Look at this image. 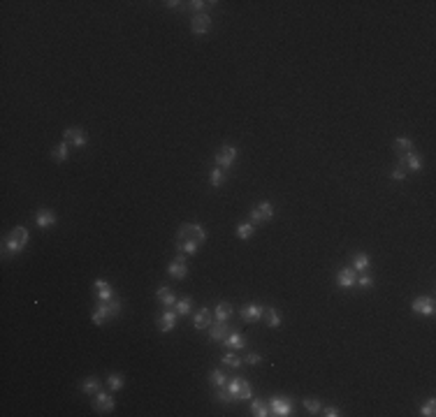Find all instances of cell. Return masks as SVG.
<instances>
[{
    "label": "cell",
    "mask_w": 436,
    "mask_h": 417,
    "mask_svg": "<svg viewBox=\"0 0 436 417\" xmlns=\"http://www.w3.org/2000/svg\"><path fill=\"white\" fill-rule=\"evenodd\" d=\"M250 410H253V415H255V417H267V415H269V403L255 399V401L250 403Z\"/></svg>",
    "instance_id": "cell-28"
},
{
    "label": "cell",
    "mask_w": 436,
    "mask_h": 417,
    "mask_svg": "<svg viewBox=\"0 0 436 417\" xmlns=\"http://www.w3.org/2000/svg\"><path fill=\"white\" fill-rule=\"evenodd\" d=\"M274 218V206L272 202H260V204L250 211V225L257 227V225H265V223H269V220Z\"/></svg>",
    "instance_id": "cell-4"
},
{
    "label": "cell",
    "mask_w": 436,
    "mask_h": 417,
    "mask_svg": "<svg viewBox=\"0 0 436 417\" xmlns=\"http://www.w3.org/2000/svg\"><path fill=\"white\" fill-rule=\"evenodd\" d=\"M355 285H360L362 290H372V288H374V278L369 274H362L358 281H355Z\"/></svg>",
    "instance_id": "cell-37"
},
{
    "label": "cell",
    "mask_w": 436,
    "mask_h": 417,
    "mask_svg": "<svg viewBox=\"0 0 436 417\" xmlns=\"http://www.w3.org/2000/svg\"><path fill=\"white\" fill-rule=\"evenodd\" d=\"M304 408L309 413H320V403L315 401V399H304Z\"/></svg>",
    "instance_id": "cell-42"
},
{
    "label": "cell",
    "mask_w": 436,
    "mask_h": 417,
    "mask_svg": "<svg viewBox=\"0 0 436 417\" xmlns=\"http://www.w3.org/2000/svg\"><path fill=\"white\" fill-rule=\"evenodd\" d=\"M221 361H223V366H228V368H239L244 364V359L242 357H237L235 353H225L221 357Z\"/></svg>",
    "instance_id": "cell-27"
},
{
    "label": "cell",
    "mask_w": 436,
    "mask_h": 417,
    "mask_svg": "<svg viewBox=\"0 0 436 417\" xmlns=\"http://www.w3.org/2000/svg\"><path fill=\"white\" fill-rule=\"evenodd\" d=\"M262 361V355H257V353H250L244 357V364H249V366H255V364H260Z\"/></svg>",
    "instance_id": "cell-41"
},
{
    "label": "cell",
    "mask_w": 436,
    "mask_h": 417,
    "mask_svg": "<svg viewBox=\"0 0 436 417\" xmlns=\"http://www.w3.org/2000/svg\"><path fill=\"white\" fill-rule=\"evenodd\" d=\"M121 313V301L119 299H112V301H98V306H95V311L91 313V322L93 325H105L107 320L116 318Z\"/></svg>",
    "instance_id": "cell-2"
},
{
    "label": "cell",
    "mask_w": 436,
    "mask_h": 417,
    "mask_svg": "<svg viewBox=\"0 0 436 417\" xmlns=\"http://www.w3.org/2000/svg\"><path fill=\"white\" fill-rule=\"evenodd\" d=\"M420 415H425V417H434L436 415V399H429V401L422 406Z\"/></svg>",
    "instance_id": "cell-36"
},
{
    "label": "cell",
    "mask_w": 436,
    "mask_h": 417,
    "mask_svg": "<svg viewBox=\"0 0 436 417\" xmlns=\"http://www.w3.org/2000/svg\"><path fill=\"white\" fill-rule=\"evenodd\" d=\"M177 318H179V313L177 311H165L163 315H158V329L163 334H167V332H172L174 327H177Z\"/></svg>",
    "instance_id": "cell-13"
},
{
    "label": "cell",
    "mask_w": 436,
    "mask_h": 417,
    "mask_svg": "<svg viewBox=\"0 0 436 417\" xmlns=\"http://www.w3.org/2000/svg\"><path fill=\"white\" fill-rule=\"evenodd\" d=\"M262 320H265L267 327H272V329L281 327V313L276 311V308H265V311H262Z\"/></svg>",
    "instance_id": "cell-25"
},
{
    "label": "cell",
    "mask_w": 436,
    "mask_h": 417,
    "mask_svg": "<svg viewBox=\"0 0 436 417\" xmlns=\"http://www.w3.org/2000/svg\"><path fill=\"white\" fill-rule=\"evenodd\" d=\"M239 389H242V378H232V380L228 382V392L237 399V396H239Z\"/></svg>",
    "instance_id": "cell-40"
},
{
    "label": "cell",
    "mask_w": 436,
    "mask_h": 417,
    "mask_svg": "<svg viewBox=\"0 0 436 417\" xmlns=\"http://www.w3.org/2000/svg\"><path fill=\"white\" fill-rule=\"evenodd\" d=\"M253 232H255V227L250 225V223H242V225H237V237H239V239H250V237H253Z\"/></svg>",
    "instance_id": "cell-30"
},
{
    "label": "cell",
    "mask_w": 436,
    "mask_h": 417,
    "mask_svg": "<svg viewBox=\"0 0 436 417\" xmlns=\"http://www.w3.org/2000/svg\"><path fill=\"white\" fill-rule=\"evenodd\" d=\"M67 156H70V144H67V142H61L58 146H54V149H51V160H56V163L67 160Z\"/></svg>",
    "instance_id": "cell-23"
},
{
    "label": "cell",
    "mask_w": 436,
    "mask_h": 417,
    "mask_svg": "<svg viewBox=\"0 0 436 417\" xmlns=\"http://www.w3.org/2000/svg\"><path fill=\"white\" fill-rule=\"evenodd\" d=\"M322 415H325V417H336V415H339V408H334V406H327V408L322 410Z\"/></svg>",
    "instance_id": "cell-44"
},
{
    "label": "cell",
    "mask_w": 436,
    "mask_h": 417,
    "mask_svg": "<svg viewBox=\"0 0 436 417\" xmlns=\"http://www.w3.org/2000/svg\"><path fill=\"white\" fill-rule=\"evenodd\" d=\"M100 389H102V382L98 378H88V380L81 382V392L84 394H98Z\"/></svg>",
    "instance_id": "cell-26"
},
{
    "label": "cell",
    "mask_w": 436,
    "mask_h": 417,
    "mask_svg": "<svg viewBox=\"0 0 436 417\" xmlns=\"http://www.w3.org/2000/svg\"><path fill=\"white\" fill-rule=\"evenodd\" d=\"M394 151H397L399 156H411V153H415L413 142H411L408 137H397V139H394Z\"/></svg>",
    "instance_id": "cell-21"
},
{
    "label": "cell",
    "mask_w": 436,
    "mask_h": 417,
    "mask_svg": "<svg viewBox=\"0 0 436 417\" xmlns=\"http://www.w3.org/2000/svg\"><path fill=\"white\" fill-rule=\"evenodd\" d=\"M207 241V230L197 223H186L177 232V248L184 255H195Z\"/></svg>",
    "instance_id": "cell-1"
},
{
    "label": "cell",
    "mask_w": 436,
    "mask_h": 417,
    "mask_svg": "<svg viewBox=\"0 0 436 417\" xmlns=\"http://www.w3.org/2000/svg\"><path fill=\"white\" fill-rule=\"evenodd\" d=\"M125 385V378H123L121 373H112V375H107V387L112 389V392H119V389Z\"/></svg>",
    "instance_id": "cell-29"
},
{
    "label": "cell",
    "mask_w": 436,
    "mask_h": 417,
    "mask_svg": "<svg viewBox=\"0 0 436 417\" xmlns=\"http://www.w3.org/2000/svg\"><path fill=\"white\" fill-rule=\"evenodd\" d=\"M56 223V216L49 211V209H40L35 216V225L37 227H42V230H47V227H51Z\"/></svg>",
    "instance_id": "cell-19"
},
{
    "label": "cell",
    "mask_w": 436,
    "mask_h": 417,
    "mask_svg": "<svg viewBox=\"0 0 436 417\" xmlns=\"http://www.w3.org/2000/svg\"><path fill=\"white\" fill-rule=\"evenodd\" d=\"M262 311H265V306L249 304V306H244L242 311H239V315H242L244 322H255V320H262Z\"/></svg>",
    "instance_id": "cell-14"
},
{
    "label": "cell",
    "mask_w": 436,
    "mask_h": 417,
    "mask_svg": "<svg viewBox=\"0 0 436 417\" xmlns=\"http://www.w3.org/2000/svg\"><path fill=\"white\" fill-rule=\"evenodd\" d=\"M250 396H253V387H250V382L249 380H242V389H239L237 401H249Z\"/></svg>",
    "instance_id": "cell-33"
},
{
    "label": "cell",
    "mask_w": 436,
    "mask_h": 417,
    "mask_svg": "<svg viewBox=\"0 0 436 417\" xmlns=\"http://www.w3.org/2000/svg\"><path fill=\"white\" fill-rule=\"evenodd\" d=\"M209 183L214 185V188H221V185L225 183V172H223L221 167H216V170L211 172V177H209Z\"/></svg>",
    "instance_id": "cell-31"
},
{
    "label": "cell",
    "mask_w": 436,
    "mask_h": 417,
    "mask_svg": "<svg viewBox=\"0 0 436 417\" xmlns=\"http://www.w3.org/2000/svg\"><path fill=\"white\" fill-rule=\"evenodd\" d=\"M156 297H158V301H160L163 306L177 304V295H174L170 288H158V290H156Z\"/></svg>",
    "instance_id": "cell-24"
},
{
    "label": "cell",
    "mask_w": 436,
    "mask_h": 417,
    "mask_svg": "<svg viewBox=\"0 0 436 417\" xmlns=\"http://www.w3.org/2000/svg\"><path fill=\"white\" fill-rule=\"evenodd\" d=\"M214 313L209 311V308H200V311L195 313V318H193V327L195 329H209L211 327V322H214Z\"/></svg>",
    "instance_id": "cell-16"
},
{
    "label": "cell",
    "mask_w": 436,
    "mask_h": 417,
    "mask_svg": "<svg viewBox=\"0 0 436 417\" xmlns=\"http://www.w3.org/2000/svg\"><path fill=\"white\" fill-rule=\"evenodd\" d=\"M390 177H392L394 181H401V179H406V167H404V163L394 165V170L390 172Z\"/></svg>",
    "instance_id": "cell-39"
},
{
    "label": "cell",
    "mask_w": 436,
    "mask_h": 417,
    "mask_svg": "<svg viewBox=\"0 0 436 417\" xmlns=\"http://www.w3.org/2000/svg\"><path fill=\"white\" fill-rule=\"evenodd\" d=\"M114 399H112V394H107V392H98V394H93V401H91V408L95 410V413H100V415H105V413H112L114 410Z\"/></svg>",
    "instance_id": "cell-5"
},
{
    "label": "cell",
    "mask_w": 436,
    "mask_h": 417,
    "mask_svg": "<svg viewBox=\"0 0 436 417\" xmlns=\"http://www.w3.org/2000/svg\"><path fill=\"white\" fill-rule=\"evenodd\" d=\"M230 334V327L228 322H211V327H209V339L211 341H218V343H223V339Z\"/></svg>",
    "instance_id": "cell-17"
},
{
    "label": "cell",
    "mask_w": 436,
    "mask_h": 417,
    "mask_svg": "<svg viewBox=\"0 0 436 417\" xmlns=\"http://www.w3.org/2000/svg\"><path fill=\"white\" fill-rule=\"evenodd\" d=\"M93 290H95V299H98V301H112V299H116L112 285H109L105 278H95Z\"/></svg>",
    "instance_id": "cell-11"
},
{
    "label": "cell",
    "mask_w": 436,
    "mask_h": 417,
    "mask_svg": "<svg viewBox=\"0 0 436 417\" xmlns=\"http://www.w3.org/2000/svg\"><path fill=\"white\" fill-rule=\"evenodd\" d=\"M237 160V149L235 146H230V144H223L218 153H216V165L221 167V170H230Z\"/></svg>",
    "instance_id": "cell-6"
},
{
    "label": "cell",
    "mask_w": 436,
    "mask_h": 417,
    "mask_svg": "<svg viewBox=\"0 0 436 417\" xmlns=\"http://www.w3.org/2000/svg\"><path fill=\"white\" fill-rule=\"evenodd\" d=\"M411 308H413V313H418V315H427V318H432L436 311V304H434V299L432 297H415L413 301H411Z\"/></svg>",
    "instance_id": "cell-8"
},
{
    "label": "cell",
    "mask_w": 436,
    "mask_h": 417,
    "mask_svg": "<svg viewBox=\"0 0 436 417\" xmlns=\"http://www.w3.org/2000/svg\"><path fill=\"white\" fill-rule=\"evenodd\" d=\"M269 415H276V417H288L293 415V403L283 399V396H274L269 401Z\"/></svg>",
    "instance_id": "cell-9"
},
{
    "label": "cell",
    "mask_w": 436,
    "mask_h": 417,
    "mask_svg": "<svg viewBox=\"0 0 436 417\" xmlns=\"http://www.w3.org/2000/svg\"><path fill=\"white\" fill-rule=\"evenodd\" d=\"M355 281H358L355 269H348V267L339 269V274H336V283H339V288H353Z\"/></svg>",
    "instance_id": "cell-15"
},
{
    "label": "cell",
    "mask_w": 436,
    "mask_h": 417,
    "mask_svg": "<svg viewBox=\"0 0 436 417\" xmlns=\"http://www.w3.org/2000/svg\"><path fill=\"white\" fill-rule=\"evenodd\" d=\"M223 346L232 348V350H242V348H246V339H244L242 332H230L228 336L223 339Z\"/></svg>",
    "instance_id": "cell-18"
},
{
    "label": "cell",
    "mask_w": 436,
    "mask_h": 417,
    "mask_svg": "<svg viewBox=\"0 0 436 417\" xmlns=\"http://www.w3.org/2000/svg\"><path fill=\"white\" fill-rule=\"evenodd\" d=\"M235 313V308H232V304H228V301H221V304L216 306V311H214V320L216 322H228V318Z\"/></svg>",
    "instance_id": "cell-20"
},
{
    "label": "cell",
    "mask_w": 436,
    "mask_h": 417,
    "mask_svg": "<svg viewBox=\"0 0 436 417\" xmlns=\"http://www.w3.org/2000/svg\"><path fill=\"white\" fill-rule=\"evenodd\" d=\"M209 382H211L214 387H223V385H225V373H223L221 368H214V371L209 373Z\"/></svg>",
    "instance_id": "cell-32"
},
{
    "label": "cell",
    "mask_w": 436,
    "mask_h": 417,
    "mask_svg": "<svg viewBox=\"0 0 436 417\" xmlns=\"http://www.w3.org/2000/svg\"><path fill=\"white\" fill-rule=\"evenodd\" d=\"M190 297H181V299H177V313L179 315H188L190 313Z\"/></svg>",
    "instance_id": "cell-34"
},
{
    "label": "cell",
    "mask_w": 436,
    "mask_h": 417,
    "mask_svg": "<svg viewBox=\"0 0 436 417\" xmlns=\"http://www.w3.org/2000/svg\"><path fill=\"white\" fill-rule=\"evenodd\" d=\"M369 267H372V257H369L367 253H355L353 255V269H355V271L365 274Z\"/></svg>",
    "instance_id": "cell-22"
},
{
    "label": "cell",
    "mask_w": 436,
    "mask_h": 417,
    "mask_svg": "<svg viewBox=\"0 0 436 417\" xmlns=\"http://www.w3.org/2000/svg\"><path fill=\"white\" fill-rule=\"evenodd\" d=\"M190 30L195 35H207L211 30V16L209 14H195L193 16V23H190Z\"/></svg>",
    "instance_id": "cell-12"
},
{
    "label": "cell",
    "mask_w": 436,
    "mask_h": 417,
    "mask_svg": "<svg viewBox=\"0 0 436 417\" xmlns=\"http://www.w3.org/2000/svg\"><path fill=\"white\" fill-rule=\"evenodd\" d=\"M63 142L72 144V146H77V149H84L86 142H88V137L84 134L81 127H65L63 130Z\"/></svg>",
    "instance_id": "cell-10"
},
{
    "label": "cell",
    "mask_w": 436,
    "mask_h": 417,
    "mask_svg": "<svg viewBox=\"0 0 436 417\" xmlns=\"http://www.w3.org/2000/svg\"><path fill=\"white\" fill-rule=\"evenodd\" d=\"M207 5H211V2H202V0H193V2H188V7L190 9H195L197 14H200V9H204Z\"/></svg>",
    "instance_id": "cell-43"
},
{
    "label": "cell",
    "mask_w": 436,
    "mask_h": 417,
    "mask_svg": "<svg viewBox=\"0 0 436 417\" xmlns=\"http://www.w3.org/2000/svg\"><path fill=\"white\" fill-rule=\"evenodd\" d=\"M26 243H28V230L19 225V227H14V230L9 232V237L5 239V250L16 255V253H21Z\"/></svg>",
    "instance_id": "cell-3"
},
{
    "label": "cell",
    "mask_w": 436,
    "mask_h": 417,
    "mask_svg": "<svg viewBox=\"0 0 436 417\" xmlns=\"http://www.w3.org/2000/svg\"><path fill=\"white\" fill-rule=\"evenodd\" d=\"M167 274H170L172 278H177V281H184L188 276V262H186V257H184V253H179L170 264H167Z\"/></svg>",
    "instance_id": "cell-7"
},
{
    "label": "cell",
    "mask_w": 436,
    "mask_h": 417,
    "mask_svg": "<svg viewBox=\"0 0 436 417\" xmlns=\"http://www.w3.org/2000/svg\"><path fill=\"white\" fill-rule=\"evenodd\" d=\"M406 160H408V170H413V172L422 170V160H420V156H418V153H411V156H406Z\"/></svg>",
    "instance_id": "cell-38"
},
{
    "label": "cell",
    "mask_w": 436,
    "mask_h": 417,
    "mask_svg": "<svg viewBox=\"0 0 436 417\" xmlns=\"http://www.w3.org/2000/svg\"><path fill=\"white\" fill-rule=\"evenodd\" d=\"M216 401H221V403H235L237 399L232 394H230L228 389H223V387H216Z\"/></svg>",
    "instance_id": "cell-35"
}]
</instances>
